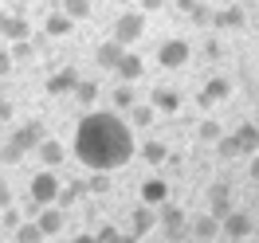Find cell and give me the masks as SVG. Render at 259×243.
Returning a JSON list of instances; mask_svg holds the SVG:
<instances>
[{"mask_svg": "<svg viewBox=\"0 0 259 243\" xmlns=\"http://www.w3.org/2000/svg\"><path fill=\"white\" fill-rule=\"evenodd\" d=\"M75 153L87 169L98 173H114L134 157V133L122 118L114 114H87L79 122V137H75Z\"/></svg>", "mask_w": 259, "mask_h": 243, "instance_id": "6da1fadb", "label": "cell"}, {"mask_svg": "<svg viewBox=\"0 0 259 243\" xmlns=\"http://www.w3.org/2000/svg\"><path fill=\"white\" fill-rule=\"evenodd\" d=\"M142 32H146V12L130 4L126 12L118 16V24H114V39H118L122 47H130V43H138V39H142Z\"/></svg>", "mask_w": 259, "mask_h": 243, "instance_id": "7a4b0ae2", "label": "cell"}, {"mask_svg": "<svg viewBox=\"0 0 259 243\" xmlns=\"http://www.w3.org/2000/svg\"><path fill=\"white\" fill-rule=\"evenodd\" d=\"M189 59H193V47H189V39L173 35V39H161V43H157V63H161L165 71H177V67H185Z\"/></svg>", "mask_w": 259, "mask_h": 243, "instance_id": "3957f363", "label": "cell"}, {"mask_svg": "<svg viewBox=\"0 0 259 243\" xmlns=\"http://www.w3.org/2000/svg\"><path fill=\"white\" fill-rule=\"evenodd\" d=\"M55 196H59V177H55L51 169L35 173L32 184H28V200H35V204L44 208V204H55Z\"/></svg>", "mask_w": 259, "mask_h": 243, "instance_id": "277c9868", "label": "cell"}, {"mask_svg": "<svg viewBox=\"0 0 259 243\" xmlns=\"http://www.w3.org/2000/svg\"><path fill=\"white\" fill-rule=\"evenodd\" d=\"M228 98H232V82H228L224 75H216V79H208V86L196 94V106H200V110H212V106H220Z\"/></svg>", "mask_w": 259, "mask_h": 243, "instance_id": "5b68a950", "label": "cell"}, {"mask_svg": "<svg viewBox=\"0 0 259 243\" xmlns=\"http://www.w3.org/2000/svg\"><path fill=\"white\" fill-rule=\"evenodd\" d=\"M114 75H118L122 82H138L142 75H146V63H142V55L126 47V51H122V59L114 63Z\"/></svg>", "mask_w": 259, "mask_h": 243, "instance_id": "8992f818", "label": "cell"}, {"mask_svg": "<svg viewBox=\"0 0 259 243\" xmlns=\"http://www.w3.org/2000/svg\"><path fill=\"white\" fill-rule=\"evenodd\" d=\"M220 227H224L228 239H247L255 224H251V216H243V212H228L224 220H220Z\"/></svg>", "mask_w": 259, "mask_h": 243, "instance_id": "52a82bcc", "label": "cell"}, {"mask_svg": "<svg viewBox=\"0 0 259 243\" xmlns=\"http://www.w3.org/2000/svg\"><path fill=\"white\" fill-rule=\"evenodd\" d=\"M138 196H142V204H149V208H161L165 200H169V184H165L161 177H149L142 188H138Z\"/></svg>", "mask_w": 259, "mask_h": 243, "instance_id": "ba28073f", "label": "cell"}, {"mask_svg": "<svg viewBox=\"0 0 259 243\" xmlns=\"http://www.w3.org/2000/svg\"><path fill=\"white\" fill-rule=\"evenodd\" d=\"M228 212H232V188L228 184H212L208 188V216L224 220Z\"/></svg>", "mask_w": 259, "mask_h": 243, "instance_id": "9c48e42d", "label": "cell"}, {"mask_svg": "<svg viewBox=\"0 0 259 243\" xmlns=\"http://www.w3.org/2000/svg\"><path fill=\"white\" fill-rule=\"evenodd\" d=\"M63 212L59 208H48V204H44V208L35 212V227H39V231H44V239H48V235H59V231H63Z\"/></svg>", "mask_w": 259, "mask_h": 243, "instance_id": "30bf717a", "label": "cell"}, {"mask_svg": "<svg viewBox=\"0 0 259 243\" xmlns=\"http://www.w3.org/2000/svg\"><path fill=\"white\" fill-rule=\"evenodd\" d=\"M12 141H16L24 153H32L39 141H44V126L39 122H24V126H16V133H12Z\"/></svg>", "mask_w": 259, "mask_h": 243, "instance_id": "8fae6325", "label": "cell"}, {"mask_svg": "<svg viewBox=\"0 0 259 243\" xmlns=\"http://www.w3.org/2000/svg\"><path fill=\"white\" fill-rule=\"evenodd\" d=\"M157 227H165V231L177 239L181 231H185V212H181V208H169V200H165L161 208H157Z\"/></svg>", "mask_w": 259, "mask_h": 243, "instance_id": "7c38bea8", "label": "cell"}, {"mask_svg": "<svg viewBox=\"0 0 259 243\" xmlns=\"http://www.w3.org/2000/svg\"><path fill=\"white\" fill-rule=\"evenodd\" d=\"M79 86V71L75 67H63V71H55L48 79V94H71Z\"/></svg>", "mask_w": 259, "mask_h": 243, "instance_id": "4fadbf2b", "label": "cell"}, {"mask_svg": "<svg viewBox=\"0 0 259 243\" xmlns=\"http://www.w3.org/2000/svg\"><path fill=\"white\" fill-rule=\"evenodd\" d=\"M32 35V28H28V20H20V16H8V12H0V39H28Z\"/></svg>", "mask_w": 259, "mask_h": 243, "instance_id": "5bb4252c", "label": "cell"}, {"mask_svg": "<svg viewBox=\"0 0 259 243\" xmlns=\"http://www.w3.org/2000/svg\"><path fill=\"white\" fill-rule=\"evenodd\" d=\"M149 106H153L157 114H177L181 110V94H177V90H169V86H157L153 98H149Z\"/></svg>", "mask_w": 259, "mask_h": 243, "instance_id": "9a60e30c", "label": "cell"}, {"mask_svg": "<svg viewBox=\"0 0 259 243\" xmlns=\"http://www.w3.org/2000/svg\"><path fill=\"white\" fill-rule=\"evenodd\" d=\"M35 153H39V161L48 165V169H55V165H63L67 161V149L55 141V137H44L39 145H35Z\"/></svg>", "mask_w": 259, "mask_h": 243, "instance_id": "2e32d148", "label": "cell"}, {"mask_svg": "<svg viewBox=\"0 0 259 243\" xmlns=\"http://www.w3.org/2000/svg\"><path fill=\"white\" fill-rule=\"evenodd\" d=\"M208 24H216V28H243V24H247V12L236 8V4H228V8H220V12H212Z\"/></svg>", "mask_w": 259, "mask_h": 243, "instance_id": "e0dca14e", "label": "cell"}, {"mask_svg": "<svg viewBox=\"0 0 259 243\" xmlns=\"http://www.w3.org/2000/svg\"><path fill=\"white\" fill-rule=\"evenodd\" d=\"M122 43H118V39H106V43H98V51H95V63L102 67V71H114V63H118V59H122Z\"/></svg>", "mask_w": 259, "mask_h": 243, "instance_id": "ac0fdd59", "label": "cell"}, {"mask_svg": "<svg viewBox=\"0 0 259 243\" xmlns=\"http://www.w3.org/2000/svg\"><path fill=\"white\" fill-rule=\"evenodd\" d=\"M157 227V208H149V204H142V208H134V235L142 239V235H149Z\"/></svg>", "mask_w": 259, "mask_h": 243, "instance_id": "d6986e66", "label": "cell"}, {"mask_svg": "<svg viewBox=\"0 0 259 243\" xmlns=\"http://www.w3.org/2000/svg\"><path fill=\"white\" fill-rule=\"evenodd\" d=\"M71 28H75V20L67 16L63 8H59V12H51V16L44 20V32H48V35H55V39H63V35H71Z\"/></svg>", "mask_w": 259, "mask_h": 243, "instance_id": "ffe728a7", "label": "cell"}, {"mask_svg": "<svg viewBox=\"0 0 259 243\" xmlns=\"http://www.w3.org/2000/svg\"><path fill=\"white\" fill-rule=\"evenodd\" d=\"M232 137H236V145H240V157H251V153H259V130H255V126H240Z\"/></svg>", "mask_w": 259, "mask_h": 243, "instance_id": "44dd1931", "label": "cell"}, {"mask_svg": "<svg viewBox=\"0 0 259 243\" xmlns=\"http://www.w3.org/2000/svg\"><path fill=\"white\" fill-rule=\"evenodd\" d=\"M189 231H193L196 239H216L220 235V220L216 216H196L193 224H189Z\"/></svg>", "mask_w": 259, "mask_h": 243, "instance_id": "7402d4cb", "label": "cell"}, {"mask_svg": "<svg viewBox=\"0 0 259 243\" xmlns=\"http://www.w3.org/2000/svg\"><path fill=\"white\" fill-rule=\"evenodd\" d=\"M153 118H157V110H153L149 102H134V106H130V122H134L138 130H146V126L153 122Z\"/></svg>", "mask_w": 259, "mask_h": 243, "instance_id": "603a6c76", "label": "cell"}, {"mask_svg": "<svg viewBox=\"0 0 259 243\" xmlns=\"http://www.w3.org/2000/svg\"><path fill=\"white\" fill-rule=\"evenodd\" d=\"M12 235H16V243H44V231L35 227V220H20V227Z\"/></svg>", "mask_w": 259, "mask_h": 243, "instance_id": "cb8c5ba5", "label": "cell"}, {"mask_svg": "<svg viewBox=\"0 0 259 243\" xmlns=\"http://www.w3.org/2000/svg\"><path fill=\"white\" fill-rule=\"evenodd\" d=\"M71 94L79 98L82 106H95V98H98V82H91V79H79V86H75Z\"/></svg>", "mask_w": 259, "mask_h": 243, "instance_id": "d4e9b609", "label": "cell"}, {"mask_svg": "<svg viewBox=\"0 0 259 243\" xmlns=\"http://www.w3.org/2000/svg\"><path fill=\"white\" fill-rule=\"evenodd\" d=\"M212 145H216V153H220L224 161H232V157H240V145H236V137H232V133H220V137H216Z\"/></svg>", "mask_w": 259, "mask_h": 243, "instance_id": "484cf974", "label": "cell"}, {"mask_svg": "<svg viewBox=\"0 0 259 243\" xmlns=\"http://www.w3.org/2000/svg\"><path fill=\"white\" fill-rule=\"evenodd\" d=\"M142 157H146L149 165H161L165 157H169V149H165V141H146V145H142Z\"/></svg>", "mask_w": 259, "mask_h": 243, "instance_id": "4316f807", "label": "cell"}, {"mask_svg": "<svg viewBox=\"0 0 259 243\" xmlns=\"http://www.w3.org/2000/svg\"><path fill=\"white\" fill-rule=\"evenodd\" d=\"M134 102H138V94H134V82H122V86L114 90V106H118V110H130Z\"/></svg>", "mask_w": 259, "mask_h": 243, "instance_id": "83f0119b", "label": "cell"}, {"mask_svg": "<svg viewBox=\"0 0 259 243\" xmlns=\"http://www.w3.org/2000/svg\"><path fill=\"white\" fill-rule=\"evenodd\" d=\"M87 192V184H82V180H75V184H59V196H55V200H59V204H75V200H79V196Z\"/></svg>", "mask_w": 259, "mask_h": 243, "instance_id": "f1b7e54d", "label": "cell"}, {"mask_svg": "<svg viewBox=\"0 0 259 243\" xmlns=\"http://www.w3.org/2000/svg\"><path fill=\"white\" fill-rule=\"evenodd\" d=\"M63 12L71 20H87L91 16V4H87V0H63Z\"/></svg>", "mask_w": 259, "mask_h": 243, "instance_id": "f546056e", "label": "cell"}, {"mask_svg": "<svg viewBox=\"0 0 259 243\" xmlns=\"http://www.w3.org/2000/svg\"><path fill=\"white\" fill-rule=\"evenodd\" d=\"M87 192H110V177L106 173H98V169H91V180H87Z\"/></svg>", "mask_w": 259, "mask_h": 243, "instance_id": "4dcf8cb0", "label": "cell"}, {"mask_svg": "<svg viewBox=\"0 0 259 243\" xmlns=\"http://www.w3.org/2000/svg\"><path fill=\"white\" fill-rule=\"evenodd\" d=\"M20 157H24V149H20L16 141H12V137H8V141H4V145H0V165H16Z\"/></svg>", "mask_w": 259, "mask_h": 243, "instance_id": "1f68e13d", "label": "cell"}, {"mask_svg": "<svg viewBox=\"0 0 259 243\" xmlns=\"http://www.w3.org/2000/svg\"><path fill=\"white\" fill-rule=\"evenodd\" d=\"M220 133H224V126H220V122H200V130H196V137H200V141H216V137H220Z\"/></svg>", "mask_w": 259, "mask_h": 243, "instance_id": "d6a6232c", "label": "cell"}, {"mask_svg": "<svg viewBox=\"0 0 259 243\" xmlns=\"http://www.w3.org/2000/svg\"><path fill=\"white\" fill-rule=\"evenodd\" d=\"M189 20H193V24H200V28H204V24H208V20H212L208 4H200V0H196L193 8H189Z\"/></svg>", "mask_w": 259, "mask_h": 243, "instance_id": "836d02e7", "label": "cell"}, {"mask_svg": "<svg viewBox=\"0 0 259 243\" xmlns=\"http://www.w3.org/2000/svg\"><path fill=\"white\" fill-rule=\"evenodd\" d=\"M12 59H32V39H12Z\"/></svg>", "mask_w": 259, "mask_h": 243, "instance_id": "e575fe53", "label": "cell"}, {"mask_svg": "<svg viewBox=\"0 0 259 243\" xmlns=\"http://www.w3.org/2000/svg\"><path fill=\"white\" fill-rule=\"evenodd\" d=\"M0 212H4V227H8V231H16V227H20V220H24V216H20V212L12 208V204H8V208H0Z\"/></svg>", "mask_w": 259, "mask_h": 243, "instance_id": "d590c367", "label": "cell"}, {"mask_svg": "<svg viewBox=\"0 0 259 243\" xmlns=\"http://www.w3.org/2000/svg\"><path fill=\"white\" fill-rule=\"evenodd\" d=\"M118 235H122V231H118V227H110V224H102V227H98V235H95V239H98V243H114V239H118Z\"/></svg>", "mask_w": 259, "mask_h": 243, "instance_id": "8d00e7d4", "label": "cell"}, {"mask_svg": "<svg viewBox=\"0 0 259 243\" xmlns=\"http://www.w3.org/2000/svg\"><path fill=\"white\" fill-rule=\"evenodd\" d=\"M12 63H16V59H12V51H4V47H0V79H4L8 71H12Z\"/></svg>", "mask_w": 259, "mask_h": 243, "instance_id": "74e56055", "label": "cell"}, {"mask_svg": "<svg viewBox=\"0 0 259 243\" xmlns=\"http://www.w3.org/2000/svg\"><path fill=\"white\" fill-rule=\"evenodd\" d=\"M134 8H142V12H157V8H165V0H134Z\"/></svg>", "mask_w": 259, "mask_h": 243, "instance_id": "f35d334b", "label": "cell"}, {"mask_svg": "<svg viewBox=\"0 0 259 243\" xmlns=\"http://www.w3.org/2000/svg\"><path fill=\"white\" fill-rule=\"evenodd\" d=\"M247 177L259 184V153H251V165H247Z\"/></svg>", "mask_w": 259, "mask_h": 243, "instance_id": "ab89813d", "label": "cell"}, {"mask_svg": "<svg viewBox=\"0 0 259 243\" xmlns=\"http://www.w3.org/2000/svg\"><path fill=\"white\" fill-rule=\"evenodd\" d=\"M8 204H12V188H8V184H0V208H8Z\"/></svg>", "mask_w": 259, "mask_h": 243, "instance_id": "60d3db41", "label": "cell"}, {"mask_svg": "<svg viewBox=\"0 0 259 243\" xmlns=\"http://www.w3.org/2000/svg\"><path fill=\"white\" fill-rule=\"evenodd\" d=\"M0 122H12V102H0Z\"/></svg>", "mask_w": 259, "mask_h": 243, "instance_id": "b9f144b4", "label": "cell"}, {"mask_svg": "<svg viewBox=\"0 0 259 243\" xmlns=\"http://www.w3.org/2000/svg\"><path fill=\"white\" fill-rule=\"evenodd\" d=\"M114 243H138V235H118Z\"/></svg>", "mask_w": 259, "mask_h": 243, "instance_id": "7bdbcfd3", "label": "cell"}, {"mask_svg": "<svg viewBox=\"0 0 259 243\" xmlns=\"http://www.w3.org/2000/svg\"><path fill=\"white\" fill-rule=\"evenodd\" d=\"M75 243H98L95 235H75Z\"/></svg>", "mask_w": 259, "mask_h": 243, "instance_id": "ee69618b", "label": "cell"}, {"mask_svg": "<svg viewBox=\"0 0 259 243\" xmlns=\"http://www.w3.org/2000/svg\"><path fill=\"white\" fill-rule=\"evenodd\" d=\"M251 235H255V239H259V224H255V227H251Z\"/></svg>", "mask_w": 259, "mask_h": 243, "instance_id": "f6af8a7d", "label": "cell"}, {"mask_svg": "<svg viewBox=\"0 0 259 243\" xmlns=\"http://www.w3.org/2000/svg\"><path fill=\"white\" fill-rule=\"evenodd\" d=\"M118 4H134V0H118Z\"/></svg>", "mask_w": 259, "mask_h": 243, "instance_id": "bcb514c9", "label": "cell"}, {"mask_svg": "<svg viewBox=\"0 0 259 243\" xmlns=\"http://www.w3.org/2000/svg\"><path fill=\"white\" fill-rule=\"evenodd\" d=\"M165 4H173V0H165Z\"/></svg>", "mask_w": 259, "mask_h": 243, "instance_id": "7dc6e473", "label": "cell"}, {"mask_svg": "<svg viewBox=\"0 0 259 243\" xmlns=\"http://www.w3.org/2000/svg\"><path fill=\"white\" fill-rule=\"evenodd\" d=\"M67 243H75V239H67Z\"/></svg>", "mask_w": 259, "mask_h": 243, "instance_id": "c3c4849f", "label": "cell"}, {"mask_svg": "<svg viewBox=\"0 0 259 243\" xmlns=\"http://www.w3.org/2000/svg\"><path fill=\"white\" fill-rule=\"evenodd\" d=\"M20 4H24V0H20Z\"/></svg>", "mask_w": 259, "mask_h": 243, "instance_id": "681fc988", "label": "cell"}]
</instances>
